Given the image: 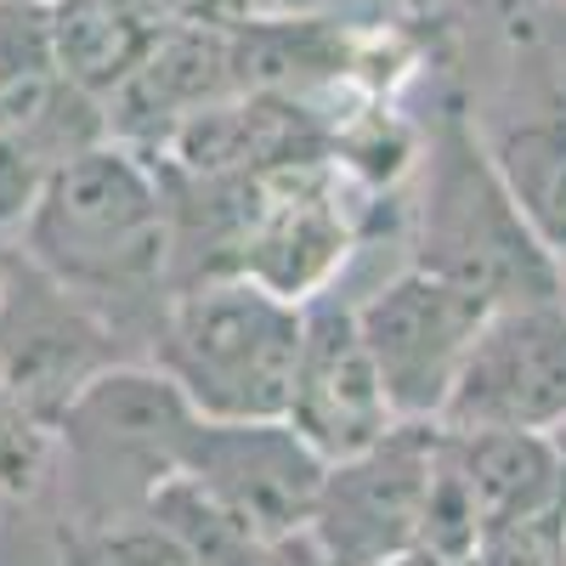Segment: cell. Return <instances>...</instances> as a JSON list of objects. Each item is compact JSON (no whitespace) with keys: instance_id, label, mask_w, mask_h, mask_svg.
Returning <instances> with one entry per match:
<instances>
[{"instance_id":"cell-1","label":"cell","mask_w":566,"mask_h":566,"mask_svg":"<svg viewBox=\"0 0 566 566\" xmlns=\"http://www.w3.org/2000/svg\"><path fill=\"white\" fill-rule=\"evenodd\" d=\"M18 250L97 306L125 340H154L170 301V205L148 154L97 142L69 159L18 227Z\"/></svg>"},{"instance_id":"cell-2","label":"cell","mask_w":566,"mask_h":566,"mask_svg":"<svg viewBox=\"0 0 566 566\" xmlns=\"http://www.w3.org/2000/svg\"><path fill=\"white\" fill-rule=\"evenodd\" d=\"M306 306L250 277H210L170 290L148 363L199 419H283L301 363Z\"/></svg>"},{"instance_id":"cell-3","label":"cell","mask_w":566,"mask_h":566,"mask_svg":"<svg viewBox=\"0 0 566 566\" xmlns=\"http://www.w3.org/2000/svg\"><path fill=\"white\" fill-rule=\"evenodd\" d=\"M413 266L464 283L488 306L560 301L566 290V272L533 239L522 210L510 205L488 159V142L470 130L459 108H448L431 136V176H424V199H419Z\"/></svg>"},{"instance_id":"cell-4","label":"cell","mask_w":566,"mask_h":566,"mask_svg":"<svg viewBox=\"0 0 566 566\" xmlns=\"http://www.w3.org/2000/svg\"><path fill=\"white\" fill-rule=\"evenodd\" d=\"M193 408L154 363H119L91 380L57 419L63 522H114L148 510V499L181 476Z\"/></svg>"},{"instance_id":"cell-5","label":"cell","mask_w":566,"mask_h":566,"mask_svg":"<svg viewBox=\"0 0 566 566\" xmlns=\"http://www.w3.org/2000/svg\"><path fill=\"white\" fill-rule=\"evenodd\" d=\"M119 363H136L119 328L91 301L63 290L52 272H40L23 250H7V266H0V391H12L57 431L69 402Z\"/></svg>"},{"instance_id":"cell-6","label":"cell","mask_w":566,"mask_h":566,"mask_svg":"<svg viewBox=\"0 0 566 566\" xmlns=\"http://www.w3.org/2000/svg\"><path fill=\"white\" fill-rule=\"evenodd\" d=\"M352 312L397 419H442L459 368L476 346L482 323L493 317L482 295H470L464 283H448L413 261Z\"/></svg>"},{"instance_id":"cell-7","label":"cell","mask_w":566,"mask_h":566,"mask_svg":"<svg viewBox=\"0 0 566 566\" xmlns=\"http://www.w3.org/2000/svg\"><path fill=\"white\" fill-rule=\"evenodd\" d=\"M437 453H442V424L402 419L374 448L328 464L306 538L335 566H386L391 555L419 549Z\"/></svg>"},{"instance_id":"cell-8","label":"cell","mask_w":566,"mask_h":566,"mask_svg":"<svg viewBox=\"0 0 566 566\" xmlns=\"http://www.w3.org/2000/svg\"><path fill=\"white\" fill-rule=\"evenodd\" d=\"M437 424L453 437L566 431V301L493 306Z\"/></svg>"},{"instance_id":"cell-9","label":"cell","mask_w":566,"mask_h":566,"mask_svg":"<svg viewBox=\"0 0 566 566\" xmlns=\"http://www.w3.org/2000/svg\"><path fill=\"white\" fill-rule=\"evenodd\" d=\"M181 476L244 515L266 544H283L306 533L328 464L290 419H193Z\"/></svg>"},{"instance_id":"cell-10","label":"cell","mask_w":566,"mask_h":566,"mask_svg":"<svg viewBox=\"0 0 566 566\" xmlns=\"http://www.w3.org/2000/svg\"><path fill=\"white\" fill-rule=\"evenodd\" d=\"M352 255V216L340 205L335 159L261 170L250 193V221L239 239V277L312 306L328 295Z\"/></svg>"},{"instance_id":"cell-11","label":"cell","mask_w":566,"mask_h":566,"mask_svg":"<svg viewBox=\"0 0 566 566\" xmlns=\"http://www.w3.org/2000/svg\"><path fill=\"white\" fill-rule=\"evenodd\" d=\"M295 431L312 442L323 464H340L363 448H374L397 419L386 380L374 368L357 312L340 295H323L306 306L301 328V363H295V386H290V413Z\"/></svg>"},{"instance_id":"cell-12","label":"cell","mask_w":566,"mask_h":566,"mask_svg":"<svg viewBox=\"0 0 566 566\" xmlns=\"http://www.w3.org/2000/svg\"><path fill=\"white\" fill-rule=\"evenodd\" d=\"M97 142H108V108L57 63L0 85V232L23 227L45 181Z\"/></svg>"},{"instance_id":"cell-13","label":"cell","mask_w":566,"mask_h":566,"mask_svg":"<svg viewBox=\"0 0 566 566\" xmlns=\"http://www.w3.org/2000/svg\"><path fill=\"white\" fill-rule=\"evenodd\" d=\"M482 504V538L499 527L566 515V431H493V437H453Z\"/></svg>"},{"instance_id":"cell-14","label":"cell","mask_w":566,"mask_h":566,"mask_svg":"<svg viewBox=\"0 0 566 566\" xmlns=\"http://www.w3.org/2000/svg\"><path fill=\"white\" fill-rule=\"evenodd\" d=\"M45 34H52V63L80 91L108 103L154 52L165 23L142 0H45Z\"/></svg>"},{"instance_id":"cell-15","label":"cell","mask_w":566,"mask_h":566,"mask_svg":"<svg viewBox=\"0 0 566 566\" xmlns=\"http://www.w3.org/2000/svg\"><path fill=\"white\" fill-rule=\"evenodd\" d=\"M488 159L533 239L566 272V97H549L533 114L499 125L488 136Z\"/></svg>"},{"instance_id":"cell-16","label":"cell","mask_w":566,"mask_h":566,"mask_svg":"<svg viewBox=\"0 0 566 566\" xmlns=\"http://www.w3.org/2000/svg\"><path fill=\"white\" fill-rule=\"evenodd\" d=\"M148 515L181 544L187 566H266L272 560V544L244 515H232L216 493H205L193 476H170L148 499Z\"/></svg>"},{"instance_id":"cell-17","label":"cell","mask_w":566,"mask_h":566,"mask_svg":"<svg viewBox=\"0 0 566 566\" xmlns=\"http://www.w3.org/2000/svg\"><path fill=\"white\" fill-rule=\"evenodd\" d=\"M52 555L57 566H187L181 544L148 510L114 515V522H57Z\"/></svg>"},{"instance_id":"cell-18","label":"cell","mask_w":566,"mask_h":566,"mask_svg":"<svg viewBox=\"0 0 566 566\" xmlns=\"http://www.w3.org/2000/svg\"><path fill=\"white\" fill-rule=\"evenodd\" d=\"M482 544V504L470 488V470L459 459L453 431H442V453L431 470V493H424V527H419V549L448 555V560H470Z\"/></svg>"},{"instance_id":"cell-19","label":"cell","mask_w":566,"mask_h":566,"mask_svg":"<svg viewBox=\"0 0 566 566\" xmlns=\"http://www.w3.org/2000/svg\"><path fill=\"white\" fill-rule=\"evenodd\" d=\"M57 464V431L29 413L12 391H0V493L34 499Z\"/></svg>"},{"instance_id":"cell-20","label":"cell","mask_w":566,"mask_h":566,"mask_svg":"<svg viewBox=\"0 0 566 566\" xmlns=\"http://www.w3.org/2000/svg\"><path fill=\"white\" fill-rule=\"evenodd\" d=\"M52 63V34H45L40 0H0V85Z\"/></svg>"},{"instance_id":"cell-21","label":"cell","mask_w":566,"mask_h":566,"mask_svg":"<svg viewBox=\"0 0 566 566\" xmlns=\"http://www.w3.org/2000/svg\"><path fill=\"white\" fill-rule=\"evenodd\" d=\"M266 566H335V560H328L306 533H295V538H283V544H272V560Z\"/></svg>"},{"instance_id":"cell-22","label":"cell","mask_w":566,"mask_h":566,"mask_svg":"<svg viewBox=\"0 0 566 566\" xmlns=\"http://www.w3.org/2000/svg\"><path fill=\"white\" fill-rule=\"evenodd\" d=\"M386 566H476V560H448V555H431V549H408V555H391Z\"/></svg>"},{"instance_id":"cell-23","label":"cell","mask_w":566,"mask_h":566,"mask_svg":"<svg viewBox=\"0 0 566 566\" xmlns=\"http://www.w3.org/2000/svg\"><path fill=\"white\" fill-rule=\"evenodd\" d=\"M555 566H566V538H560V549H555Z\"/></svg>"},{"instance_id":"cell-24","label":"cell","mask_w":566,"mask_h":566,"mask_svg":"<svg viewBox=\"0 0 566 566\" xmlns=\"http://www.w3.org/2000/svg\"><path fill=\"white\" fill-rule=\"evenodd\" d=\"M560 301H566V290H560Z\"/></svg>"}]
</instances>
